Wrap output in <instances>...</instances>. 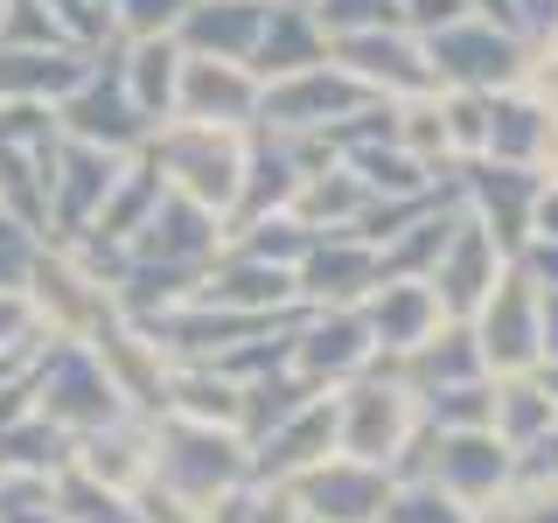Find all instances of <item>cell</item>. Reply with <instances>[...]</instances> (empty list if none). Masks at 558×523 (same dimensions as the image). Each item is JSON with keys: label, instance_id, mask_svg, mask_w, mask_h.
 I'll return each mask as SVG.
<instances>
[{"label": "cell", "instance_id": "1", "mask_svg": "<svg viewBox=\"0 0 558 523\" xmlns=\"http://www.w3.org/2000/svg\"><path fill=\"white\" fill-rule=\"evenodd\" d=\"M252 482V447L231 426H196V418H154V475L147 496H161L168 510L209 516L217 502H231Z\"/></svg>", "mask_w": 558, "mask_h": 523}, {"label": "cell", "instance_id": "2", "mask_svg": "<svg viewBox=\"0 0 558 523\" xmlns=\"http://www.w3.org/2000/svg\"><path fill=\"white\" fill-rule=\"evenodd\" d=\"M161 174L168 196L209 209V217L231 223L238 188H244V154H252V133H223V126H189V119H168L154 126V139L140 147Z\"/></svg>", "mask_w": 558, "mask_h": 523}, {"label": "cell", "instance_id": "3", "mask_svg": "<svg viewBox=\"0 0 558 523\" xmlns=\"http://www.w3.org/2000/svg\"><path fill=\"white\" fill-rule=\"evenodd\" d=\"M412 433H418V398L391 370L371 363L356 384L336 391V461H356V467L391 475V467L405 461Z\"/></svg>", "mask_w": 558, "mask_h": 523}, {"label": "cell", "instance_id": "4", "mask_svg": "<svg viewBox=\"0 0 558 523\" xmlns=\"http://www.w3.org/2000/svg\"><path fill=\"white\" fill-rule=\"evenodd\" d=\"M35 418H49L77 447L84 433L112 426V418H133V412L112 391L105 363L92 356V342H43V356H35Z\"/></svg>", "mask_w": 558, "mask_h": 523}, {"label": "cell", "instance_id": "5", "mask_svg": "<svg viewBox=\"0 0 558 523\" xmlns=\"http://www.w3.org/2000/svg\"><path fill=\"white\" fill-rule=\"evenodd\" d=\"M57 133L63 139H84V147H105V154H119V161H133V154L154 139V126L140 119V105L126 98V77H119L112 42L92 57V70H84L77 92L57 105Z\"/></svg>", "mask_w": 558, "mask_h": 523}, {"label": "cell", "instance_id": "6", "mask_svg": "<svg viewBox=\"0 0 558 523\" xmlns=\"http://www.w3.org/2000/svg\"><path fill=\"white\" fill-rule=\"evenodd\" d=\"M371 105H384V98H371L349 70L314 63L301 77L258 84V133H336L349 119H363Z\"/></svg>", "mask_w": 558, "mask_h": 523}, {"label": "cell", "instance_id": "7", "mask_svg": "<svg viewBox=\"0 0 558 523\" xmlns=\"http://www.w3.org/2000/svg\"><path fill=\"white\" fill-rule=\"evenodd\" d=\"M475 349H482V370L496 377H523L537 363V279L523 266H502L496 293L475 307Z\"/></svg>", "mask_w": 558, "mask_h": 523}, {"label": "cell", "instance_id": "8", "mask_svg": "<svg viewBox=\"0 0 558 523\" xmlns=\"http://www.w3.org/2000/svg\"><path fill=\"white\" fill-rule=\"evenodd\" d=\"M418 49H426L433 84H447V92H488V84L510 92L517 70H523V49L510 42V35H496V22H482V14H468V22L426 35Z\"/></svg>", "mask_w": 558, "mask_h": 523}, {"label": "cell", "instance_id": "9", "mask_svg": "<svg viewBox=\"0 0 558 523\" xmlns=\"http://www.w3.org/2000/svg\"><path fill=\"white\" fill-rule=\"evenodd\" d=\"M119 168H126L119 154L57 133V154H49V244H70V238L92 231L112 182H119Z\"/></svg>", "mask_w": 558, "mask_h": 523}, {"label": "cell", "instance_id": "10", "mask_svg": "<svg viewBox=\"0 0 558 523\" xmlns=\"http://www.w3.org/2000/svg\"><path fill=\"white\" fill-rule=\"evenodd\" d=\"M371 363H377V342L356 307H314L307 321H293V377H307L314 391H342Z\"/></svg>", "mask_w": 558, "mask_h": 523}, {"label": "cell", "instance_id": "11", "mask_svg": "<svg viewBox=\"0 0 558 523\" xmlns=\"http://www.w3.org/2000/svg\"><path fill=\"white\" fill-rule=\"evenodd\" d=\"M510 467H517V453L496 433H433V447H426V482L447 502H461V510L496 502V488H510Z\"/></svg>", "mask_w": 558, "mask_h": 523}, {"label": "cell", "instance_id": "12", "mask_svg": "<svg viewBox=\"0 0 558 523\" xmlns=\"http://www.w3.org/2000/svg\"><path fill=\"white\" fill-rule=\"evenodd\" d=\"M174 119H189V126H223V133H252V126H258V77H252L244 63L182 57Z\"/></svg>", "mask_w": 558, "mask_h": 523}, {"label": "cell", "instance_id": "13", "mask_svg": "<svg viewBox=\"0 0 558 523\" xmlns=\"http://www.w3.org/2000/svg\"><path fill=\"white\" fill-rule=\"evenodd\" d=\"M217 252H223V217H209V209L182 203V196L154 203V217L126 244V258H140V266H182V272H209Z\"/></svg>", "mask_w": 558, "mask_h": 523}, {"label": "cell", "instance_id": "14", "mask_svg": "<svg viewBox=\"0 0 558 523\" xmlns=\"http://www.w3.org/2000/svg\"><path fill=\"white\" fill-rule=\"evenodd\" d=\"M322 461H336V391L301 405L287 426H272L266 440H252V482H272V488H293Z\"/></svg>", "mask_w": 558, "mask_h": 523}, {"label": "cell", "instance_id": "15", "mask_svg": "<svg viewBox=\"0 0 558 523\" xmlns=\"http://www.w3.org/2000/svg\"><path fill=\"white\" fill-rule=\"evenodd\" d=\"M196 301L223 307V314H244V321H279V314L301 307V279L287 266H258V258L217 252V266H209L203 287H196Z\"/></svg>", "mask_w": 558, "mask_h": 523}, {"label": "cell", "instance_id": "16", "mask_svg": "<svg viewBox=\"0 0 558 523\" xmlns=\"http://www.w3.org/2000/svg\"><path fill=\"white\" fill-rule=\"evenodd\" d=\"M272 8L279 0H189L182 28H174V49H182V57L252 70V49H258V35H266Z\"/></svg>", "mask_w": 558, "mask_h": 523}, {"label": "cell", "instance_id": "17", "mask_svg": "<svg viewBox=\"0 0 558 523\" xmlns=\"http://www.w3.org/2000/svg\"><path fill=\"white\" fill-rule=\"evenodd\" d=\"M391 475L377 467H356V461H322L314 475L293 482V502H301L307 523H384L391 510Z\"/></svg>", "mask_w": 558, "mask_h": 523}, {"label": "cell", "instance_id": "18", "mask_svg": "<svg viewBox=\"0 0 558 523\" xmlns=\"http://www.w3.org/2000/svg\"><path fill=\"white\" fill-rule=\"evenodd\" d=\"M502 279V252H496V231H488L482 217H461L440 252V266L426 272L433 301H440V314H475L488 293H496Z\"/></svg>", "mask_w": 558, "mask_h": 523}, {"label": "cell", "instance_id": "19", "mask_svg": "<svg viewBox=\"0 0 558 523\" xmlns=\"http://www.w3.org/2000/svg\"><path fill=\"white\" fill-rule=\"evenodd\" d=\"M293 279H301L307 307H363L377 293V252L356 244L349 231H328V238L307 244V258L293 266Z\"/></svg>", "mask_w": 558, "mask_h": 523}, {"label": "cell", "instance_id": "20", "mask_svg": "<svg viewBox=\"0 0 558 523\" xmlns=\"http://www.w3.org/2000/svg\"><path fill=\"white\" fill-rule=\"evenodd\" d=\"M70 467L92 475L98 488L112 496H147V475H154V418H112V426L84 433L70 447Z\"/></svg>", "mask_w": 558, "mask_h": 523}, {"label": "cell", "instance_id": "21", "mask_svg": "<svg viewBox=\"0 0 558 523\" xmlns=\"http://www.w3.org/2000/svg\"><path fill=\"white\" fill-rule=\"evenodd\" d=\"M92 57L84 49H14L0 42V105H57L84 84Z\"/></svg>", "mask_w": 558, "mask_h": 523}, {"label": "cell", "instance_id": "22", "mask_svg": "<svg viewBox=\"0 0 558 523\" xmlns=\"http://www.w3.org/2000/svg\"><path fill=\"white\" fill-rule=\"evenodd\" d=\"M356 314H363V328H371V342H377V349H391V356L418 349V342L433 336V328L447 321L426 279H384V287H377Z\"/></svg>", "mask_w": 558, "mask_h": 523}, {"label": "cell", "instance_id": "23", "mask_svg": "<svg viewBox=\"0 0 558 523\" xmlns=\"http://www.w3.org/2000/svg\"><path fill=\"white\" fill-rule=\"evenodd\" d=\"M314 63H328V35L314 28V14L301 8V0H279L266 35H258V49H252V77L279 84V77H301V70H314Z\"/></svg>", "mask_w": 558, "mask_h": 523}, {"label": "cell", "instance_id": "24", "mask_svg": "<svg viewBox=\"0 0 558 523\" xmlns=\"http://www.w3.org/2000/svg\"><path fill=\"white\" fill-rule=\"evenodd\" d=\"M119 57V77H126V98L140 105L147 126H168L174 119V84H182V49L168 42H112Z\"/></svg>", "mask_w": 558, "mask_h": 523}, {"label": "cell", "instance_id": "25", "mask_svg": "<svg viewBox=\"0 0 558 523\" xmlns=\"http://www.w3.org/2000/svg\"><path fill=\"white\" fill-rule=\"evenodd\" d=\"M558 426L551 398L537 377H496V412H488V433H496L510 453H523L531 440H545V433Z\"/></svg>", "mask_w": 558, "mask_h": 523}, {"label": "cell", "instance_id": "26", "mask_svg": "<svg viewBox=\"0 0 558 523\" xmlns=\"http://www.w3.org/2000/svg\"><path fill=\"white\" fill-rule=\"evenodd\" d=\"M49 510H57V523H147L140 496H112V488H98L92 475H77V467H57V475H49Z\"/></svg>", "mask_w": 558, "mask_h": 523}, {"label": "cell", "instance_id": "27", "mask_svg": "<svg viewBox=\"0 0 558 523\" xmlns=\"http://www.w3.org/2000/svg\"><path fill=\"white\" fill-rule=\"evenodd\" d=\"M57 467H70V440L49 418H14V426H0V475H57Z\"/></svg>", "mask_w": 558, "mask_h": 523}, {"label": "cell", "instance_id": "28", "mask_svg": "<svg viewBox=\"0 0 558 523\" xmlns=\"http://www.w3.org/2000/svg\"><path fill=\"white\" fill-rule=\"evenodd\" d=\"M314 14V28L328 35V42H342V35H377V28H405L398 22V0H301Z\"/></svg>", "mask_w": 558, "mask_h": 523}, {"label": "cell", "instance_id": "29", "mask_svg": "<svg viewBox=\"0 0 558 523\" xmlns=\"http://www.w3.org/2000/svg\"><path fill=\"white\" fill-rule=\"evenodd\" d=\"M105 14H112V42H174V28H182L189 0H105Z\"/></svg>", "mask_w": 558, "mask_h": 523}, {"label": "cell", "instance_id": "30", "mask_svg": "<svg viewBox=\"0 0 558 523\" xmlns=\"http://www.w3.org/2000/svg\"><path fill=\"white\" fill-rule=\"evenodd\" d=\"M43 252H49V238L28 231V223H14L8 209H0V293H28V279H35V266H43Z\"/></svg>", "mask_w": 558, "mask_h": 523}, {"label": "cell", "instance_id": "31", "mask_svg": "<svg viewBox=\"0 0 558 523\" xmlns=\"http://www.w3.org/2000/svg\"><path fill=\"white\" fill-rule=\"evenodd\" d=\"M384 523H475V510L447 502L433 482H405V488H391V510H384Z\"/></svg>", "mask_w": 558, "mask_h": 523}, {"label": "cell", "instance_id": "32", "mask_svg": "<svg viewBox=\"0 0 558 523\" xmlns=\"http://www.w3.org/2000/svg\"><path fill=\"white\" fill-rule=\"evenodd\" d=\"M43 321H35L28 293H0V349H43Z\"/></svg>", "mask_w": 558, "mask_h": 523}, {"label": "cell", "instance_id": "33", "mask_svg": "<svg viewBox=\"0 0 558 523\" xmlns=\"http://www.w3.org/2000/svg\"><path fill=\"white\" fill-rule=\"evenodd\" d=\"M531 238H537V244H558V182L537 188V203H531Z\"/></svg>", "mask_w": 558, "mask_h": 523}, {"label": "cell", "instance_id": "34", "mask_svg": "<svg viewBox=\"0 0 558 523\" xmlns=\"http://www.w3.org/2000/svg\"><path fill=\"white\" fill-rule=\"evenodd\" d=\"M531 168L545 174V182H558V112H545V133H537V154H531Z\"/></svg>", "mask_w": 558, "mask_h": 523}, {"label": "cell", "instance_id": "35", "mask_svg": "<svg viewBox=\"0 0 558 523\" xmlns=\"http://www.w3.org/2000/svg\"><path fill=\"white\" fill-rule=\"evenodd\" d=\"M537 384H545V398H551V412H558V356L545 363V370H537Z\"/></svg>", "mask_w": 558, "mask_h": 523}]
</instances>
